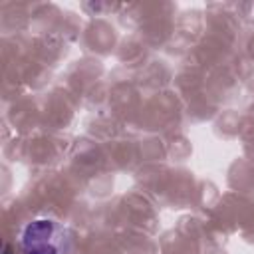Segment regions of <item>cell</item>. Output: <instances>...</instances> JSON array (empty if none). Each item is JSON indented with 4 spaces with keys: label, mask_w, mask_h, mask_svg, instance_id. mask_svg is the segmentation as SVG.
Returning a JSON list of instances; mask_svg holds the SVG:
<instances>
[{
    "label": "cell",
    "mask_w": 254,
    "mask_h": 254,
    "mask_svg": "<svg viewBox=\"0 0 254 254\" xmlns=\"http://www.w3.org/2000/svg\"><path fill=\"white\" fill-rule=\"evenodd\" d=\"M4 254H10V252H8V250H6V252H4Z\"/></svg>",
    "instance_id": "cell-2"
},
{
    "label": "cell",
    "mask_w": 254,
    "mask_h": 254,
    "mask_svg": "<svg viewBox=\"0 0 254 254\" xmlns=\"http://www.w3.org/2000/svg\"><path fill=\"white\" fill-rule=\"evenodd\" d=\"M24 254H65L69 246L67 230L52 218L32 220L20 238Z\"/></svg>",
    "instance_id": "cell-1"
}]
</instances>
